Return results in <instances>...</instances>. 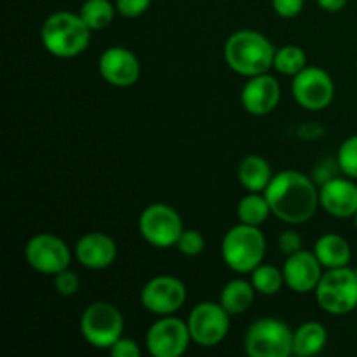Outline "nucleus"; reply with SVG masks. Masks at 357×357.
<instances>
[{"label": "nucleus", "instance_id": "nucleus-1", "mask_svg": "<svg viewBox=\"0 0 357 357\" xmlns=\"http://www.w3.org/2000/svg\"><path fill=\"white\" fill-rule=\"evenodd\" d=\"M265 197L272 213L286 223H303L310 220L319 204L316 187L298 171H282L272 176L265 188Z\"/></svg>", "mask_w": 357, "mask_h": 357}, {"label": "nucleus", "instance_id": "nucleus-2", "mask_svg": "<svg viewBox=\"0 0 357 357\" xmlns=\"http://www.w3.org/2000/svg\"><path fill=\"white\" fill-rule=\"evenodd\" d=\"M275 49L258 31L243 30L227 40L225 58L234 72L246 77H257L274 65Z\"/></svg>", "mask_w": 357, "mask_h": 357}, {"label": "nucleus", "instance_id": "nucleus-3", "mask_svg": "<svg viewBox=\"0 0 357 357\" xmlns=\"http://www.w3.org/2000/svg\"><path fill=\"white\" fill-rule=\"evenodd\" d=\"M91 28L84 23L80 14L54 13L42 26V42L51 54L58 58H73L87 49Z\"/></svg>", "mask_w": 357, "mask_h": 357}, {"label": "nucleus", "instance_id": "nucleus-4", "mask_svg": "<svg viewBox=\"0 0 357 357\" xmlns=\"http://www.w3.org/2000/svg\"><path fill=\"white\" fill-rule=\"evenodd\" d=\"M265 250L264 234L258 227L248 223L230 229L222 243L223 260L236 272H253L264 260Z\"/></svg>", "mask_w": 357, "mask_h": 357}, {"label": "nucleus", "instance_id": "nucleus-5", "mask_svg": "<svg viewBox=\"0 0 357 357\" xmlns=\"http://www.w3.org/2000/svg\"><path fill=\"white\" fill-rule=\"evenodd\" d=\"M321 309L330 314H349L357 307V271L351 267L330 268L316 288Z\"/></svg>", "mask_w": 357, "mask_h": 357}, {"label": "nucleus", "instance_id": "nucleus-6", "mask_svg": "<svg viewBox=\"0 0 357 357\" xmlns=\"http://www.w3.org/2000/svg\"><path fill=\"white\" fill-rule=\"evenodd\" d=\"M244 347L251 357H288L293 352V333L282 321L267 317L251 324Z\"/></svg>", "mask_w": 357, "mask_h": 357}, {"label": "nucleus", "instance_id": "nucleus-7", "mask_svg": "<svg viewBox=\"0 0 357 357\" xmlns=\"http://www.w3.org/2000/svg\"><path fill=\"white\" fill-rule=\"evenodd\" d=\"M124 319L112 303L96 302L86 309L80 319V331L93 347L110 349L121 338Z\"/></svg>", "mask_w": 357, "mask_h": 357}, {"label": "nucleus", "instance_id": "nucleus-8", "mask_svg": "<svg viewBox=\"0 0 357 357\" xmlns=\"http://www.w3.org/2000/svg\"><path fill=\"white\" fill-rule=\"evenodd\" d=\"M139 232L152 246L171 248L183 234V223L171 206L152 204L139 216Z\"/></svg>", "mask_w": 357, "mask_h": 357}, {"label": "nucleus", "instance_id": "nucleus-9", "mask_svg": "<svg viewBox=\"0 0 357 357\" xmlns=\"http://www.w3.org/2000/svg\"><path fill=\"white\" fill-rule=\"evenodd\" d=\"M230 328L229 312L222 303H199L188 317V330L195 344L201 347L218 345L227 337Z\"/></svg>", "mask_w": 357, "mask_h": 357}, {"label": "nucleus", "instance_id": "nucleus-10", "mask_svg": "<svg viewBox=\"0 0 357 357\" xmlns=\"http://www.w3.org/2000/svg\"><path fill=\"white\" fill-rule=\"evenodd\" d=\"M192 340L188 324L176 317H164L152 324L146 333V347L155 357H178L183 354Z\"/></svg>", "mask_w": 357, "mask_h": 357}, {"label": "nucleus", "instance_id": "nucleus-11", "mask_svg": "<svg viewBox=\"0 0 357 357\" xmlns=\"http://www.w3.org/2000/svg\"><path fill=\"white\" fill-rule=\"evenodd\" d=\"M293 94L307 110H323L331 103L335 86L331 77L316 66H305L293 80Z\"/></svg>", "mask_w": 357, "mask_h": 357}, {"label": "nucleus", "instance_id": "nucleus-12", "mask_svg": "<svg viewBox=\"0 0 357 357\" xmlns=\"http://www.w3.org/2000/svg\"><path fill=\"white\" fill-rule=\"evenodd\" d=\"M26 261L40 274L56 275L70 265V250L59 237L51 234L35 236L24 250Z\"/></svg>", "mask_w": 357, "mask_h": 357}, {"label": "nucleus", "instance_id": "nucleus-13", "mask_svg": "<svg viewBox=\"0 0 357 357\" xmlns=\"http://www.w3.org/2000/svg\"><path fill=\"white\" fill-rule=\"evenodd\" d=\"M187 298L185 284L171 275H159L145 284L142 291V303L153 314H173Z\"/></svg>", "mask_w": 357, "mask_h": 357}, {"label": "nucleus", "instance_id": "nucleus-14", "mask_svg": "<svg viewBox=\"0 0 357 357\" xmlns=\"http://www.w3.org/2000/svg\"><path fill=\"white\" fill-rule=\"evenodd\" d=\"M321 261L317 260L316 255L309 251H302L289 255L286 260L282 274H284V282L296 293H309L317 288L321 281Z\"/></svg>", "mask_w": 357, "mask_h": 357}, {"label": "nucleus", "instance_id": "nucleus-15", "mask_svg": "<svg viewBox=\"0 0 357 357\" xmlns=\"http://www.w3.org/2000/svg\"><path fill=\"white\" fill-rule=\"evenodd\" d=\"M100 72L107 82L126 87L139 79V61L129 49L110 47L101 54Z\"/></svg>", "mask_w": 357, "mask_h": 357}, {"label": "nucleus", "instance_id": "nucleus-16", "mask_svg": "<svg viewBox=\"0 0 357 357\" xmlns=\"http://www.w3.org/2000/svg\"><path fill=\"white\" fill-rule=\"evenodd\" d=\"M281 100L279 82L271 75L251 77L243 89V105L250 114L265 115L271 114Z\"/></svg>", "mask_w": 357, "mask_h": 357}, {"label": "nucleus", "instance_id": "nucleus-17", "mask_svg": "<svg viewBox=\"0 0 357 357\" xmlns=\"http://www.w3.org/2000/svg\"><path fill=\"white\" fill-rule=\"evenodd\" d=\"M321 204L330 215L349 218L357 213V185L344 178H333L321 188Z\"/></svg>", "mask_w": 357, "mask_h": 357}, {"label": "nucleus", "instance_id": "nucleus-18", "mask_svg": "<svg viewBox=\"0 0 357 357\" xmlns=\"http://www.w3.org/2000/svg\"><path fill=\"white\" fill-rule=\"evenodd\" d=\"M77 260L87 268H105L114 264L117 257V246L114 239L101 232L84 236L75 248Z\"/></svg>", "mask_w": 357, "mask_h": 357}, {"label": "nucleus", "instance_id": "nucleus-19", "mask_svg": "<svg viewBox=\"0 0 357 357\" xmlns=\"http://www.w3.org/2000/svg\"><path fill=\"white\" fill-rule=\"evenodd\" d=\"M314 255H316L323 267L338 268L349 265L352 251L344 237L337 236V234H326L316 243Z\"/></svg>", "mask_w": 357, "mask_h": 357}, {"label": "nucleus", "instance_id": "nucleus-20", "mask_svg": "<svg viewBox=\"0 0 357 357\" xmlns=\"http://www.w3.org/2000/svg\"><path fill=\"white\" fill-rule=\"evenodd\" d=\"M239 180L250 192H261L268 187L272 180V169L264 157L248 155L241 160Z\"/></svg>", "mask_w": 357, "mask_h": 357}, {"label": "nucleus", "instance_id": "nucleus-21", "mask_svg": "<svg viewBox=\"0 0 357 357\" xmlns=\"http://www.w3.org/2000/svg\"><path fill=\"white\" fill-rule=\"evenodd\" d=\"M328 333L323 324L305 323L293 333V354L309 357L317 354L326 345Z\"/></svg>", "mask_w": 357, "mask_h": 357}, {"label": "nucleus", "instance_id": "nucleus-22", "mask_svg": "<svg viewBox=\"0 0 357 357\" xmlns=\"http://www.w3.org/2000/svg\"><path fill=\"white\" fill-rule=\"evenodd\" d=\"M253 298L255 286L248 281H243V279H234L222 289L220 303L229 314H243L244 310L250 309Z\"/></svg>", "mask_w": 357, "mask_h": 357}, {"label": "nucleus", "instance_id": "nucleus-23", "mask_svg": "<svg viewBox=\"0 0 357 357\" xmlns=\"http://www.w3.org/2000/svg\"><path fill=\"white\" fill-rule=\"evenodd\" d=\"M268 213H272L271 206L265 195H258V192H251L250 195L243 199L237 206V215L241 223L258 227L268 218Z\"/></svg>", "mask_w": 357, "mask_h": 357}, {"label": "nucleus", "instance_id": "nucleus-24", "mask_svg": "<svg viewBox=\"0 0 357 357\" xmlns=\"http://www.w3.org/2000/svg\"><path fill=\"white\" fill-rule=\"evenodd\" d=\"M80 17L91 30H103L114 20V7L108 0H87L80 7Z\"/></svg>", "mask_w": 357, "mask_h": 357}, {"label": "nucleus", "instance_id": "nucleus-25", "mask_svg": "<svg viewBox=\"0 0 357 357\" xmlns=\"http://www.w3.org/2000/svg\"><path fill=\"white\" fill-rule=\"evenodd\" d=\"M307 56L296 45H284L279 49L274 56V66L278 72L284 73V75H296L305 68Z\"/></svg>", "mask_w": 357, "mask_h": 357}, {"label": "nucleus", "instance_id": "nucleus-26", "mask_svg": "<svg viewBox=\"0 0 357 357\" xmlns=\"http://www.w3.org/2000/svg\"><path fill=\"white\" fill-rule=\"evenodd\" d=\"M251 281H253L255 289L261 295H275L281 289L284 274L274 265H258L253 271Z\"/></svg>", "mask_w": 357, "mask_h": 357}, {"label": "nucleus", "instance_id": "nucleus-27", "mask_svg": "<svg viewBox=\"0 0 357 357\" xmlns=\"http://www.w3.org/2000/svg\"><path fill=\"white\" fill-rule=\"evenodd\" d=\"M338 166L344 174L357 178V136H351L338 150Z\"/></svg>", "mask_w": 357, "mask_h": 357}, {"label": "nucleus", "instance_id": "nucleus-28", "mask_svg": "<svg viewBox=\"0 0 357 357\" xmlns=\"http://www.w3.org/2000/svg\"><path fill=\"white\" fill-rule=\"evenodd\" d=\"M178 250L187 257H197L204 250V237L197 230H183L176 243Z\"/></svg>", "mask_w": 357, "mask_h": 357}, {"label": "nucleus", "instance_id": "nucleus-29", "mask_svg": "<svg viewBox=\"0 0 357 357\" xmlns=\"http://www.w3.org/2000/svg\"><path fill=\"white\" fill-rule=\"evenodd\" d=\"M79 275L75 274V272L68 271V268H65V271L58 272V274L54 275V288L56 291L61 293V295L65 296H70V295H75L77 291H79Z\"/></svg>", "mask_w": 357, "mask_h": 357}, {"label": "nucleus", "instance_id": "nucleus-30", "mask_svg": "<svg viewBox=\"0 0 357 357\" xmlns=\"http://www.w3.org/2000/svg\"><path fill=\"white\" fill-rule=\"evenodd\" d=\"M152 0H117V10L126 17H136L145 13Z\"/></svg>", "mask_w": 357, "mask_h": 357}, {"label": "nucleus", "instance_id": "nucleus-31", "mask_svg": "<svg viewBox=\"0 0 357 357\" xmlns=\"http://www.w3.org/2000/svg\"><path fill=\"white\" fill-rule=\"evenodd\" d=\"M110 354L114 357H139L142 351H139V347L136 345L135 340L121 337L110 347Z\"/></svg>", "mask_w": 357, "mask_h": 357}, {"label": "nucleus", "instance_id": "nucleus-32", "mask_svg": "<svg viewBox=\"0 0 357 357\" xmlns=\"http://www.w3.org/2000/svg\"><path fill=\"white\" fill-rule=\"evenodd\" d=\"M278 244L279 248H281L282 253L289 257V255L298 253V251L302 250V237L296 232H293V230H286V232H282L281 236H279Z\"/></svg>", "mask_w": 357, "mask_h": 357}, {"label": "nucleus", "instance_id": "nucleus-33", "mask_svg": "<svg viewBox=\"0 0 357 357\" xmlns=\"http://www.w3.org/2000/svg\"><path fill=\"white\" fill-rule=\"evenodd\" d=\"M274 10L282 17H295L302 13L303 0H272Z\"/></svg>", "mask_w": 357, "mask_h": 357}, {"label": "nucleus", "instance_id": "nucleus-34", "mask_svg": "<svg viewBox=\"0 0 357 357\" xmlns=\"http://www.w3.org/2000/svg\"><path fill=\"white\" fill-rule=\"evenodd\" d=\"M317 3L328 13H337V10L344 9L347 0H317Z\"/></svg>", "mask_w": 357, "mask_h": 357}, {"label": "nucleus", "instance_id": "nucleus-35", "mask_svg": "<svg viewBox=\"0 0 357 357\" xmlns=\"http://www.w3.org/2000/svg\"><path fill=\"white\" fill-rule=\"evenodd\" d=\"M356 227H357V213H356Z\"/></svg>", "mask_w": 357, "mask_h": 357}]
</instances>
